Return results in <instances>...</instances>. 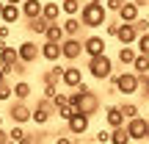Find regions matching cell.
<instances>
[{
    "label": "cell",
    "instance_id": "36",
    "mask_svg": "<svg viewBox=\"0 0 149 144\" xmlns=\"http://www.w3.org/2000/svg\"><path fill=\"white\" fill-rule=\"evenodd\" d=\"M124 3H127V0H105V8H108V14H119Z\"/></svg>",
    "mask_w": 149,
    "mask_h": 144
},
{
    "label": "cell",
    "instance_id": "27",
    "mask_svg": "<svg viewBox=\"0 0 149 144\" xmlns=\"http://www.w3.org/2000/svg\"><path fill=\"white\" fill-rule=\"evenodd\" d=\"M122 105V114H124V119H135V117H141V108H138V103H130V100H124V103H119Z\"/></svg>",
    "mask_w": 149,
    "mask_h": 144
},
{
    "label": "cell",
    "instance_id": "1",
    "mask_svg": "<svg viewBox=\"0 0 149 144\" xmlns=\"http://www.w3.org/2000/svg\"><path fill=\"white\" fill-rule=\"evenodd\" d=\"M69 103L77 108V114H86V117H97L100 114V94L91 91L88 86H80V89L69 91Z\"/></svg>",
    "mask_w": 149,
    "mask_h": 144
},
{
    "label": "cell",
    "instance_id": "37",
    "mask_svg": "<svg viewBox=\"0 0 149 144\" xmlns=\"http://www.w3.org/2000/svg\"><path fill=\"white\" fill-rule=\"evenodd\" d=\"M135 31H138V36H144V33H149V17H141V20L135 22Z\"/></svg>",
    "mask_w": 149,
    "mask_h": 144
},
{
    "label": "cell",
    "instance_id": "51",
    "mask_svg": "<svg viewBox=\"0 0 149 144\" xmlns=\"http://www.w3.org/2000/svg\"><path fill=\"white\" fill-rule=\"evenodd\" d=\"M94 144H97V141H94Z\"/></svg>",
    "mask_w": 149,
    "mask_h": 144
},
{
    "label": "cell",
    "instance_id": "10",
    "mask_svg": "<svg viewBox=\"0 0 149 144\" xmlns=\"http://www.w3.org/2000/svg\"><path fill=\"white\" fill-rule=\"evenodd\" d=\"M83 70H80L77 64H69L64 70V78H61V86H66V89L69 91H74V89H80V86H83Z\"/></svg>",
    "mask_w": 149,
    "mask_h": 144
},
{
    "label": "cell",
    "instance_id": "31",
    "mask_svg": "<svg viewBox=\"0 0 149 144\" xmlns=\"http://www.w3.org/2000/svg\"><path fill=\"white\" fill-rule=\"evenodd\" d=\"M111 144H133V139H130V133H127V128H119V130H113V136H111Z\"/></svg>",
    "mask_w": 149,
    "mask_h": 144
},
{
    "label": "cell",
    "instance_id": "3",
    "mask_svg": "<svg viewBox=\"0 0 149 144\" xmlns=\"http://www.w3.org/2000/svg\"><path fill=\"white\" fill-rule=\"evenodd\" d=\"M80 22H83V28H88V31H97V28H105L108 22V8L100 3H83V11H80Z\"/></svg>",
    "mask_w": 149,
    "mask_h": 144
},
{
    "label": "cell",
    "instance_id": "17",
    "mask_svg": "<svg viewBox=\"0 0 149 144\" xmlns=\"http://www.w3.org/2000/svg\"><path fill=\"white\" fill-rule=\"evenodd\" d=\"M42 11H44V3H42V0H25V3H22V17H25L28 22H31V20H39Z\"/></svg>",
    "mask_w": 149,
    "mask_h": 144
},
{
    "label": "cell",
    "instance_id": "32",
    "mask_svg": "<svg viewBox=\"0 0 149 144\" xmlns=\"http://www.w3.org/2000/svg\"><path fill=\"white\" fill-rule=\"evenodd\" d=\"M111 136H113L111 128H100V130L94 133V141H97V144H111Z\"/></svg>",
    "mask_w": 149,
    "mask_h": 144
},
{
    "label": "cell",
    "instance_id": "41",
    "mask_svg": "<svg viewBox=\"0 0 149 144\" xmlns=\"http://www.w3.org/2000/svg\"><path fill=\"white\" fill-rule=\"evenodd\" d=\"M19 144H36V139H33V133H28V136H25V139H22Z\"/></svg>",
    "mask_w": 149,
    "mask_h": 144
},
{
    "label": "cell",
    "instance_id": "4",
    "mask_svg": "<svg viewBox=\"0 0 149 144\" xmlns=\"http://www.w3.org/2000/svg\"><path fill=\"white\" fill-rule=\"evenodd\" d=\"M86 72H88L94 80H100V83H102V80H111L113 75H116V72H113V58L108 53L105 55H97V58H88V61H86Z\"/></svg>",
    "mask_w": 149,
    "mask_h": 144
},
{
    "label": "cell",
    "instance_id": "38",
    "mask_svg": "<svg viewBox=\"0 0 149 144\" xmlns=\"http://www.w3.org/2000/svg\"><path fill=\"white\" fill-rule=\"evenodd\" d=\"M53 144H77V141H74V136L66 133V136H55V141H53Z\"/></svg>",
    "mask_w": 149,
    "mask_h": 144
},
{
    "label": "cell",
    "instance_id": "26",
    "mask_svg": "<svg viewBox=\"0 0 149 144\" xmlns=\"http://www.w3.org/2000/svg\"><path fill=\"white\" fill-rule=\"evenodd\" d=\"M55 117H58L61 122H69L72 117H77V108H74L72 103H64V105H55Z\"/></svg>",
    "mask_w": 149,
    "mask_h": 144
},
{
    "label": "cell",
    "instance_id": "2",
    "mask_svg": "<svg viewBox=\"0 0 149 144\" xmlns=\"http://www.w3.org/2000/svg\"><path fill=\"white\" fill-rule=\"evenodd\" d=\"M141 86H144L141 75H135L133 70H122V72H116L111 78V94L133 97V94H138V91H141Z\"/></svg>",
    "mask_w": 149,
    "mask_h": 144
},
{
    "label": "cell",
    "instance_id": "35",
    "mask_svg": "<svg viewBox=\"0 0 149 144\" xmlns=\"http://www.w3.org/2000/svg\"><path fill=\"white\" fill-rule=\"evenodd\" d=\"M119 28H122V22H119V20L113 22V20H111V22L105 25V36H108V39H116V36H119Z\"/></svg>",
    "mask_w": 149,
    "mask_h": 144
},
{
    "label": "cell",
    "instance_id": "39",
    "mask_svg": "<svg viewBox=\"0 0 149 144\" xmlns=\"http://www.w3.org/2000/svg\"><path fill=\"white\" fill-rule=\"evenodd\" d=\"M8 33H11V28H8V25H3V22H0V39H6V42H8Z\"/></svg>",
    "mask_w": 149,
    "mask_h": 144
},
{
    "label": "cell",
    "instance_id": "43",
    "mask_svg": "<svg viewBox=\"0 0 149 144\" xmlns=\"http://www.w3.org/2000/svg\"><path fill=\"white\" fill-rule=\"evenodd\" d=\"M133 3L138 6V8H146V6H149V0H133Z\"/></svg>",
    "mask_w": 149,
    "mask_h": 144
},
{
    "label": "cell",
    "instance_id": "28",
    "mask_svg": "<svg viewBox=\"0 0 149 144\" xmlns=\"http://www.w3.org/2000/svg\"><path fill=\"white\" fill-rule=\"evenodd\" d=\"M133 72L141 75V78H149V55H138V58H135Z\"/></svg>",
    "mask_w": 149,
    "mask_h": 144
},
{
    "label": "cell",
    "instance_id": "23",
    "mask_svg": "<svg viewBox=\"0 0 149 144\" xmlns=\"http://www.w3.org/2000/svg\"><path fill=\"white\" fill-rule=\"evenodd\" d=\"M64 70H66L64 64H53L47 72H42V83H44V86H47V83H55V86H58L61 78H64Z\"/></svg>",
    "mask_w": 149,
    "mask_h": 144
},
{
    "label": "cell",
    "instance_id": "20",
    "mask_svg": "<svg viewBox=\"0 0 149 144\" xmlns=\"http://www.w3.org/2000/svg\"><path fill=\"white\" fill-rule=\"evenodd\" d=\"M44 42H53V44H64L66 42V31L61 22H55V25L47 28V33H44Z\"/></svg>",
    "mask_w": 149,
    "mask_h": 144
},
{
    "label": "cell",
    "instance_id": "11",
    "mask_svg": "<svg viewBox=\"0 0 149 144\" xmlns=\"http://www.w3.org/2000/svg\"><path fill=\"white\" fill-rule=\"evenodd\" d=\"M105 125L111 130H119V128H124L127 125V119H124V114H122V105H105Z\"/></svg>",
    "mask_w": 149,
    "mask_h": 144
},
{
    "label": "cell",
    "instance_id": "30",
    "mask_svg": "<svg viewBox=\"0 0 149 144\" xmlns=\"http://www.w3.org/2000/svg\"><path fill=\"white\" fill-rule=\"evenodd\" d=\"M0 103H14V83L11 80L0 83Z\"/></svg>",
    "mask_w": 149,
    "mask_h": 144
},
{
    "label": "cell",
    "instance_id": "16",
    "mask_svg": "<svg viewBox=\"0 0 149 144\" xmlns=\"http://www.w3.org/2000/svg\"><path fill=\"white\" fill-rule=\"evenodd\" d=\"M42 58L50 61V64H61V58H64V50H61V44L42 42Z\"/></svg>",
    "mask_w": 149,
    "mask_h": 144
},
{
    "label": "cell",
    "instance_id": "42",
    "mask_svg": "<svg viewBox=\"0 0 149 144\" xmlns=\"http://www.w3.org/2000/svg\"><path fill=\"white\" fill-rule=\"evenodd\" d=\"M141 80H144V91H141V94L149 97V78H141Z\"/></svg>",
    "mask_w": 149,
    "mask_h": 144
},
{
    "label": "cell",
    "instance_id": "46",
    "mask_svg": "<svg viewBox=\"0 0 149 144\" xmlns=\"http://www.w3.org/2000/svg\"><path fill=\"white\" fill-rule=\"evenodd\" d=\"M3 125H6V114H0V128H3Z\"/></svg>",
    "mask_w": 149,
    "mask_h": 144
},
{
    "label": "cell",
    "instance_id": "14",
    "mask_svg": "<svg viewBox=\"0 0 149 144\" xmlns=\"http://www.w3.org/2000/svg\"><path fill=\"white\" fill-rule=\"evenodd\" d=\"M119 22H124V25H135V22L141 20V8L133 3V0H127V3L122 6V11H119Z\"/></svg>",
    "mask_w": 149,
    "mask_h": 144
},
{
    "label": "cell",
    "instance_id": "48",
    "mask_svg": "<svg viewBox=\"0 0 149 144\" xmlns=\"http://www.w3.org/2000/svg\"><path fill=\"white\" fill-rule=\"evenodd\" d=\"M8 144H17V141H14V139H8Z\"/></svg>",
    "mask_w": 149,
    "mask_h": 144
},
{
    "label": "cell",
    "instance_id": "22",
    "mask_svg": "<svg viewBox=\"0 0 149 144\" xmlns=\"http://www.w3.org/2000/svg\"><path fill=\"white\" fill-rule=\"evenodd\" d=\"M61 17H64V11H61V3H44L42 20H47L50 25H55V22H61Z\"/></svg>",
    "mask_w": 149,
    "mask_h": 144
},
{
    "label": "cell",
    "instance_id": "50",
    "mask_svg": "<svg viewBox=\"0 0 149 144\" xmlns=\"http://www.w3.org/2000/svg\"><path fill=\"white\" fill-rule=\"evenodd\" d=\"M58 3H61V0H58Z\"/></svg>",
    "mask_w": 149,
    "mask_h": 144
},
{
    "label": "cell",
    "instance_id": "44",
    "mask_svg": "<svg viewBox=\"0 0 149 144\" xmlns=\"http://www.w3.org/2000/svg\"><path fill=\"white\" fill-rule=\"evenodd\" d=\"M25 0H6V6H22Z\"/></svg>",
    "mask_w": 149,
    "mask_h": 144
},
{
    "label": "cell",
    "instance_id": "33",
    "mask_svg": "<svg viewBox=\"0 0 149 144\" xmlns=\"http://www.w3.org/2000/svg\"><path fill=\"white\" fill-rule=\"evenodd\" d=\"M8 136H11L17 144H19V141L28 136V133H25V125H11V128H8Z\"/></svg>",
    "mask_w": 149,
    "mask_h": 144
},
{
    "label": "cell",
    "instance_id": "45",
    "mask_svg": "<svg viewBox=\"0 0 149 144\" xmlns=\"http://www.w3.org/2000/svg\"><path fill=\"white\" fill-rule=\"evenodd\" d=\"M86 3H100V6H105V0H86Z\"/></svg>",
    "mask_w": 149,
    "mask_h": 144
},
{
    "label": "cell",
    "instance_id": "34",
    "mask_svg": "<svg viewBox=\"0 0 149 144\" xmlns=\"http://www.w3.org/2000/svg\"><path fill=\"white\" fill-rule=\"evenodd\" d=\"M135 50H138V55H149V33L138 36V42H135Z\"/></svg>",
    "mask_w": 149,
    "mask_h": 144
},
{
    "label": "cell",
    "instance_id": "18",
    "mask_svg": "<svg viewBox=\"0 0 149 144\" xmlns=\"http://www.w3.org/2000/svg\"><path fill=\"white\" fill-rule=\"evenodd\" d=\"M61 25H64V31H66V39H80V31H83L80 17H64Z\"/></svg>",
    "mask_w": 149,
    "mask_h": 144
},
{
    "label": "cell",
    "instance_id": "40",
    "mask_svg": "<svg viewBox=\"0 0 149 144\" xmlns=\"http://www.w3.org/2000/svg\"><path fill=\"white\" fill-rule=\"evenodd\" d=\"M8 139H11V136H8V130H6V128H0V144H8Z\"/></svg>",
    "mask_w": 149,
    "mask_h": 144
},
{
    "label": "cell",
    "instance_id": "13",
    "mask_svg": "<svg viewBox=\"0 0 149 144\" xmlns=\"http://www.w3.org/2000/svg\"><path fill=\"white\" fill-rule=\"evenodd\" d=\"M61 50H64V61H69V64H74V61L86 53L83 50V39H66V42L61 44Z\"/></svg>",
    "mask_w": 149,
    "mask_h": 144
},
{
    "label": "cell",
    "instance_id": "5",
    "mask_svg": "<svg viewBox=\"0 0 149 144\" xmlns=\"http://www.w3.org/2000/svg\"><path fill=\"white\" fill-rule=\"evenodd\" d=\"M6 117L11 119V125H25V122H33V108L28 105V103H11L8 111H6Z\"/></svg>",
    "mask_w": 149,
    "mask_h": 144
},
{
    "label": "cell",
    "instance_id": "15",
    "mask_svg": "<svg viewBox=\"0 0 149 144\" xmlns=\"http://www.w3.org/2000/svg\"><path fill=\"white\" fill-rule=\"evenodd\" d=\"M116 42L122 44V47H135V42H138V31H135V25H124V22H122Z\"/></svg>",
    "mask_w": 149,
    "mask_h": 144
},
{
    "label": "cell",
    "instance_id": "47",
    "mask_svg": "<svg viewBox=\"0 0 149 144\" xmlns=\"http://www.w3.org/2000/svg\"><path fill=\"white\" fill-rule=\"evenodd\" d=\"M3 8H6V0H0V14H3Z\"/></svg>",
    "mask_w": 149,
    "mask_h": 144
},
{
    "label": "cell",
    "instance_id": "25",
    "mask_svg": "<svg viewBox=\"0 0 149 144\" xmlns=\"http://www.w3.org/2000/svg\"><path fill=\"white\" fill-rule=\"evenodd\" d=\"M61 11H64V17H80L83 3L80 0H61Z\"/></svg>",
    "mask_w": 149,
    "mask_h": 144
},
{
    "label": "cell",
    "instance_id": "6",
    "mask_svg": "<svg viewBox=\"0 0 149 144\" xmlns=\"http://www.w3.org/2000/svg\"><path fill=\"white\" fill-rule=\"evenodd\" d=\"M17 50H19V61H22L25 67L36 64V61L42 58V44H36L33 39H25V42H19V44H17Z\"/></svg>",
    "mask_w": 149,
    "mask_h": 144
},
{
    "label": "cell",
    "instance_id": "19",
    "mask_svg": "<svg viewBox=\"0 0 149 144\" xmlns=\"http://www.w3.org/2000/svg\"><path fill=\"white\" fill-rule=\"evenodd\" d=\"M19 17H22V6H6L3 14H0V22L11 28V25H17V22H19Z\"/></svg>",
    "mask_w": 149,
    "mask_h": 144
},
{
    "label": "cell",
    "instance_id": "12",
    "mask_svg": "<svg viewBox=\"0 0 149 144\" xmlns=\"http://www.w3.org/2000/svg\"><path fill=\"white\" fill-rule=\"evenodd\" d=\"M88 128H91V117H86V114H77V117H72L66 122V133L69 136H86Z\"/></svg>",
    "mask_w": 149,
    "mask_h": 144
},
{
    "label": "cell",
    "instance_id": "49",
    "mask_svg": "<svg viewBox=\"0 0 149 144\" xmlns=\"http://www.w3.org/2000/svg\"><path fill=\"white\" fill-rule=\"evenodd\" d=\"M146 144H149V136H146Z\"/></svg>",
    "mask_w": 149,
    "mask_h": 144
},
{
    "label": "cell",
    "instance_id": "8",
    "mask_svg": "<svg viewBox=\"0 0 149 144\" xmlns=\"http://www.w3.org/2000/svg\"><path fill=\"white\" fill-rule=\"evenodd\" d=\"M55 117V103L53 100H36V108H33V125H47L50 119Z\"/></svg>",
    "mask_w": 149,
    "mask_h": 144
},
{
    "label": "cell",
    "instance_id": "9",
    "mask_svg": "<svg viewBox=\"0 0 149 144\" xmlns=\"http://www.w3.org/2000/svg\"><path fill=\"white\" fill-rule=\"evenodd\" d=\"M124 128H127V133H130L133 141H146V136H149V117H135V119H130Z\"/></svg>",
    "mask_w": 149,
    "mask_h": 144
},
{
    "label": "cell",
    "instance_id": "24",
    "mask_svg": "<svg viewBox=\"0 0 149 144\" xmlns=\"http://www.w3.org/2000/svg\"><path fill=\"white\" fill-rule=\"evenodd\" d=\"M135 58H138V50L135 47H119V53H116V61L122 67H130V70H133Z\"/></svg>",
    "mask_w": 149,
    "mask_h": 144
},
{
    "label": "cell",
    "instance_id": "7",
    "mask_svg": "<svg viewBox=\"0 0 149 144\" xmlns=\"http://www.w3.org/2000/svg\"><path fill=\"white\" fill-rule=\"evenodd\" d=\"M108 47V39L100 36V33H88L83 39V50H86V58H97V55H105Z\"/></svg>",
    "mask_w": 149,
    "mask_h": 144
},
{
    "label": "cell",
    "instance_id": "29",
    "mask_svg": "<svg viewBox=\"0 0 149 144\" xmlns=\"http://www.w3.org/2000/svg\"><path fill=\"white\" fill-rule=\"evenodd\" d=\"M47 28H50V22H47V20H42V17L28 22V31H31V33H36V36H44V33H47Z\"/></svg>",
    "mask_w": 149,
    "mask_h": 144
},
{
    "label": "cell",
    "instance_id": "21",
    "mask_svg": "<svg viewBox=\"0 0 149 144\" xmlns=\"http://www.w3.org/2000/svg\"><path fill=\"white\" fill-rule=\"evenodd\" d=\"M31 94H33V86L28 83L25 78L14 83V100H17V103H28V100H31Z\"/></svg>",
    "mask_w": 149,
    "mask_h": 144
}]
</instances>
